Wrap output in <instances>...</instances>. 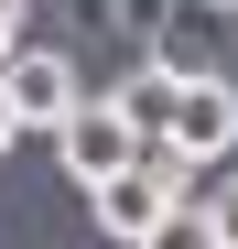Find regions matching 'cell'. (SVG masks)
Listing matches in <instances>:
<instances>
[{
    "label": "cell",
    "mask_w": 238,
    "mask_h": 249,
    "mask_svg": "<svg viewBox=\"0 0 238 249\" xmlns=\"http://www.w3.org/2000/svg\"><path fill=\"white\" fill-rule=\"evenodd\" d=\"M195 195H206V184H195V162L163 141V152H141L130 162V174H108V184H87V217L119 238V249H141L152 228H163L173 217V206H195Z\"/></svg>",
    "instance_id": "6da1fadb"
},
{
    "label": "cell",
    "mask_w": 238,
    "mask_h": 249,
    "mask_svg": "<svg viewBox=\"0 0 238 249\" xmlns=\"http://www.w3.org/2000/svg\"><path fill=\"white\" fill-rule=\"evenodd\" d=\"M141 152H163V141H141L130 119H119V98H108V87H98V98H87V108H76L65 130H54V162H65V184H108V174H130Z\"/></svg>",
    "instance_id": "7a4b0ae2"
},
{
    "label": "cell",
    "mask_w": 238,
    "mask_h": 249,
    "mask_svg": "<svg viewBox=\"0 0 238 249\" xmlns=\"http://www.w3.org/2000/svg\"><path fill=\"white\" fill-rule=\"evenodd\" d=\"M0 98H11V119H22V130H65V119L76 108H87L98 87H76V54H54V44H22L11 65H0Z\"/></svg>",
    "instance_id": "3957f363"
},
{
    "label": "cell",
    "mask_w": 238,
    "mask_h": 249,
    "mask_svg": "<svg viewBox=\"0 0 238 249\" xmlns=\"http://www.w3.org/2000/svg\"><path fill=\"white\" fill-rule=\"evenodd\" d=\"M173 152L195 162V174L238 152V87H227L217 65H184V87H173Z\"/></svg>",
    "instance_id": "277c9868"
},
{
    "label": "cell",
    "mask_w": 238,
    "mask_h": 249,
    "mask_svg": "<svg viewBox=\"0 0 238 249\" xmlns=\"http://www.w3.org/2000/svg\"><path fill=\"white\" fill-rule=\"evenodd\" d=\"M173 87H184L173 65H141V76H119L108 98H119V119H130L141 141H173Z\"/></svg>",
    "instance_id": "5b68a950"
},
{
    "label": "cell",
    "mask_w": 238,
    "mask_h": 249,
    "mask_svg": "<svg viewBox=\"0 0 238 249\" xmlns=\"http://www.w3.org/2000/svg\"><path fill=\"white\" fill-rule=\"evenodd\" d=\"M141 249H217V217H206V206H173V217L152 228Z\"/></svg>",
    "instance_id": "8992f818"
},
{
    "label": "cell",
    "mask_w": 238,
    "mask_h": 249,
    "mask_svg": "<svg viewBox=\"0 0 238 249\" xmlns=\"http://www.w3.org/2000/svg\"><path fill=\"white\" fill-rule=\"evenodd\" d=\"M195 206H206V217H217V249H238V174H227V184H206Z\"/></svg>",
    "instance_id": "52a82bcc"
},
{
    "label": "cell",
    "mask_w": 238,
    "mask_h": 249,
    "mask_svg": "<svg viewBox=\"0 0 238 249\" xmlns=\"http://www.w3.org/2000/svg\"><path fill=\"white\" fill-rule=\"evenodd\" d=\"M11 141H22V119H11V98H0V152H11Z\"/></svg>",
    "instance_id": "ba28073f"
},
{
    "label": "cell",
    "mask_w": 238,
    "mask_h": 249,
    "mask_svg": "<svg viewBox=\"0 0 238 249\" xmlns=\"http://www.w3.org/2000/svg\"><path fill=\"white\" fill-rule=\"evenodd\" d=\"M195 11H238V0H195Z\"/></svg>",
    "instance_id": "9c48e42d"
}]
</instances>
